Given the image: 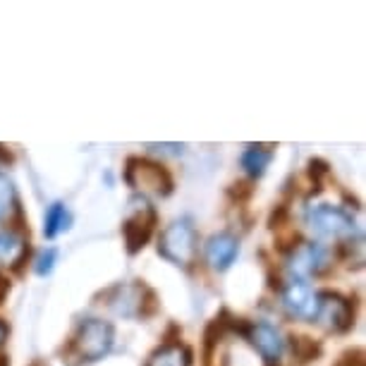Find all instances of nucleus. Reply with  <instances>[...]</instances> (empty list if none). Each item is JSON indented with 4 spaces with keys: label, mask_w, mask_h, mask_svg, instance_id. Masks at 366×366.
<instances>
[{
    "label": "nucleus",
    "mask_w": 366,
    "mask_h": 366,
    "mask_svg": "<svg viewBox=\"0 0 366 366\" xmlns=\"http://www.w3.org/2000/svg\"><path fill=\"white\" fill-rule=\"evenodd\" d=\"M15 213H19L15 184L10 182L8 175H0V220H10Z\"/></svg>",
    "instance_id": "dca6fc26"
},
{
    "label": "nucleus",
    "mask_w": 366,
    "mask_h": 366,
    "mask_svg": "<svg viewBox=\"0 0 366 366\" xmlns=\"http://www.w3.org/2000/svg\"><path fill=\"white\" fill-rule=\"evenodd\" d=\"M292 355L300 362H314L321 355V345L314 342L312 337H292Z\"/></svg>",
    "instance_id": "f3484780"
},
{
    "label": "nucleus",
    "mask_w": 366,
    "mask_h": 366,
    "mask_svg": "<svg viewBox=\"0 0 366 366\" xmlns=\"http://www.w3.org/2000/svg\"><path fill=\"white\" fill-rule=\"evenodd\" d=\"M0 366H8V357L0 355Z\"/></svg>",
    "instance_id": "5701e85b"
},
{
    "label": "nucleus",
    "mask_w": 366,
    "mask_h": 366,
    "mask_svg": "<svg viewBox=\"0 0 366 366\" xmlns=\"http://www.w3.org/2000/svg\"><path fill=\"white\" fill-rule=\"evenodd\" d=\"M106 304L122 319H147L156 312V292L139 280L120 282L106 292Z\"/></svg>",
    "instance_id": "7ed1b4c3"
},
{
    "label": "nucleus",
    "mask_w": 366,
    "mask_h": 366,
    "mask_svg": "<svg viewBox=\"0 0 366 366\" xmlns=\"http://www.w3.org/2000/svg\"><path fill=\"white\" fill-rule=\"evenodd\" d=\"M70 223H72V216H70V211H67V206L65 204H53L46 213L44 234L48 239L58 237L60 232L70 230Z\"/></svg>",
    "instance_id": "2eb2a0df"
},
{
    "label": "nucleus",
    "mask_w": 366,
    "mask_h": 366,
    "mask_svg": "<svg viewBox=\"0 0 366 366\" xmlns=\"http://www.w3.org/2000/svg\"><path fill=\"white\" fill-rule=\"evenodd\" d=\"M149 149H154V151H161L163 149V154H172V156H177V154H182V144H149Z\"/></svg>",
    "instance_id": "aec40b11"
},
{
    "label": "nucleus",
    "mask_w": 366,
    "mask_h": 366,
    "mask_svg": "<svg viewBox=\"0 0 366 366\" xmlns=\"http://www.w3.org/2000/svg\"><path fill=\"white\" fill-rule=\"evenodd\" d=\"M316 295L312 287L307 285L304 280H290L285 287H282L280 295V304L282 309L292 316V319H307L314 321L316 314Z\"/></svg>",
    "instance_id": "9d476101"
},
{
    "label": "nucleus",
    "mask_w": 366,
    "mask_h": 366,
    "mask_svg": "<svg viewBox=\"0 0 366 366\" xmlns=\"http://www.w3.org/2000/svg\"><path fill=\"white\" fill-rule=\"evenodd\" d=\"M5 340H8V326H5V323L0 321V347H3Z\"/></svg>",
    "instance_id": "4be33fe9"
},
{
    "label": "nucleus",
    "mask_w": 366,
    "mask_h": 366,
    "mask_svg": "<svg viewBox=\"0 0 366 366\" xmlns=\"http://www.w3.org/2000/svg\"><path fill=\"white\" fill-rule=\"evenodd\" d=\"M307 225L319 234V237L335 239L345 244V242L357 237V223L352 218V213H347L340 206H330V204H316L307 209Z\"/></svg>",
    "instance_id": "20e7f679"
},
{
    "label": "nucleus",
    "mask_w": 366,
    "mask_h": 366,
    "mask_svg": "<svg viewBox=\"0 0 366 366\" xmlns=\"http://www.w3.org/2000/svg\"><path fill=\"white\" fill-rule=\"evenodd\" d=\"M239 254V239L232 232H216L206 242V261L213 271H227Z\"/></svg>",
    "instance_id": "9b49d317"
},
{
    "label": "nucleus",
    "mask_w": 366,
    "mask_h": 366,
    "mask_svg": "<svg viewBox=\"0 0 366 366\" xmlns=\"http://www.w3.org/2000/svg\"><path fill=\"white\" fill-rule=\"evenodd\" d=\"M125 182L142 192L139 197H168L172 192L170 172L149 158H129L125 165Z\"/></svg>",
    "instance_id": "39448f33"
},
{
    "label": "nucleus",
    "mask_w": 366,
    "mask_h": 366,
    "mask_svg": "<svg viewBox=\"0 0 366 366\" xmlns=\"http://www.w3.org/2000/svg\"><path fill=\"white\" fill-rule=\"evenodd\" d=\"M273 158L271 147H249L242 154V168L249 177H261Z\"/></svg>",
    "instance_id": "4468645a"
},
{
    "label": "nucleus",
    "mask_w": 366,
    "mask_h": 366,
    "mask_svg": "<svg viewBox=\"0 0 366 366\" xmlns=\"http://www.w3.org/2000/svg\"><path fill=\"white\" fill-rule=\"evenodd\" d=\"M314 321L328 333H347L355 323V307L337 292H319Z\"/></svg>",
    "instance_id": "0eeeda50"
},
{
    "label": "nucleus",
    "mask_w": 366,
    "mask_h": 366,
    "mask_svg": "<svg viewBox=\"0 0 366 366\" xmlns=\"http://www.w3.org/2000/svg\"><path fill=\"white\" fill-rule=\"evenodd\" d=\"M156 209L151 206L147 197H132L127 204V216L122 223V237H125V247L129 254H137L147 247V242L154 234L156 227Z\"/></svg>",
    "instance_id": "423d86ee"
},
{
    "label": "nucleus",
    "mask_w": 366,
    "mask_h": 366,
    "mask_svg": "<svg viewBox=\"0 0 366 366\" xmlns=\"http://www.w3.org/2000/svg\"><path fill=\"white\" fill-rule=\"evenodd\" d=\"M287 271L295 280H304L309 275H319L328 268V254L319 242H300L287 252Z\"/></svg>",
    "instance_id": "6e6552de"
},
{
    "label": "nucleus",
    "mask_w": 366,
    "mask_h": 366,
    "mask_svg": "<svg viewBox=\"0 0 366 366\" xmlns=\"http://www.w3.org/2000/svg\"><path fill=\"white\" fill-rule=\"evenodd\" d=\"M8 290H10V285H8V280L0 275V302L5 300V295H8Z\"/></svg>",
    "instance_id": "412c9836"
},
{
    "label": "nucleus",
    "mask_w": 366,
    "mask_h": 366,
    "mask_svg": "<svg viewBox=\"0 0 366 366\" xmlns=\"http://www.w3.org/2000/svg\"><path fill=\"white\" fill-rule=\"evenodd\" d=\"M242 335L252 345V350L259 352L266 362H278V357L285 350V340H282L280 330L271 326V323H244Z\"/></svg>",
    "instance_id": "1a4fd4ad"
},
{
    "label": "nucleus",
    "mask_w": 366,
    "mask_h": 366,
    "mask_svg": "<svg viewBox=\"0 0 366 366\" xmlns=\"http://www.w3.org/2000/svg\"><path fill=\"white\" fill-rule=\"evenodd\" d=\"M158 252L163 259H168L170 264L192 268L199 254V234L197 227L192 225L189 218H179L161 232L158 239Z\"/></svg>",
    "instance_id": "f03ea898"
},
{
    "label": "nucleus",
    "mask_w": 366,
    "mask_h": 366,
    "mask_svg": "<svg viewBox=\"0 0 366 366\" xmlns=\"http://www.w3.org/2000/svg\"><path fill=\"white\" fill-rule=\"evenodd\" d=\"M115 328L103 319H86L79 323L77 333L70 340L67 357L77 359V364H94L113 350Z\"/></svg>",
    "instance_id": "f257e3e1"
},
{
    "label": "nucleus",
    "mask_w": 366,
    "mask_h": 366,
    "mask_svg": "<svg viewBox=\"0 0 366 366\" xmlns=\"http://www.w3.org/2000/svg\"><path fill=\"white\" fill-rule=\"evenodd\" d=\"M55 261H58V252H55V249L41 252V257L36 259V273H39V275H48V273L53 271Z\"/></svg>",
    "instance_id": "a211bd4d"
},
{
    "label": "nucleus",
    "mask_w": 366,
    "mask_h": 366,
    "mask_svg": "<svg viewBox=\"0 0 366 366\" xmlns=\"http://www.w3.org/2000/svg\"><path fill=\"white\" fill-rule=\"evenodd\" d=\"M147 366H192V350L182 342H165L147 359Z\"/></svg>",
    "instance_id": "ddd939ff"
},
{
    "label": "nucleus",
    "mask_w": 366,
    "mask_h": 366,
    "mask_svg": "<svg viewBox=\"0 0 366 366\" xmlns=\"http://www.w3.org/2000/svg\"><path fill=\"white\" fill-rule=\"evenodd\" d=\"M29 254V242L22 232L15 230H0V264L19 268V264Z\"/></svg>",
    "instance_id": "f8f14e48"
},
{
    "label": "nucleus",
    "mask_w": 366,
    "mask_h": 366,
    "mask_svg": "<svg viewBox=\"0 0 366 366\" xmlns=\"http://www.w3.org/2000/svg\"><path fill=\"white\" fill-rule=\"evenodd\" d=\"M335 366H366V359H364V350H350L337 359Z\"/></svg>",
    "instance_id": "6ab92c4d"
}]
</instances>
